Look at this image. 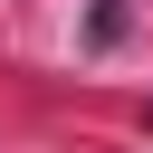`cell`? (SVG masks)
<instances>
[{
  "label": "cell",
  "mask_w": 153,
  "mask_h": 153,
  "mask_svg": "<svg viewBox=\"0 0 153 153\" xmlns=\"http://www.w3.org/2000/svg\"><path fill=\"white\" fill-rule=\"evenodd\" d=\"M124 38V0H96V29H86V48H115Z\"/></svg>",
  "instance_id": "1"
}]
</instances>
